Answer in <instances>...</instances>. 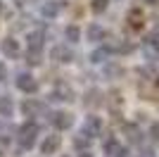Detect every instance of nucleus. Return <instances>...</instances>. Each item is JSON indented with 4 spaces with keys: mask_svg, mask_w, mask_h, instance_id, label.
Segmentation results:
<instances>
[{
    "mask_svg": "<svg viewBox=\"0 0 159 157\" xmlns=\"http://www.w3.org/2000/svg\"><path fill=\"white\" fill-rule=\"evenodd\" d=\"M124 133L128 136V140L133 145H143V140H145V136H143V131H140L138 124H124Z\"/></svg>",
    "mask_w": 159,
    "mask_h": 157,
    "instance_id": "1a4fd4ad",
    "label": "nucleus"
},
{
    "mask_svg": "<svg viewBox=\"0 0 159 157\" xmlns=\"http://www.w3.org/2000/svg\"><path fill=\"white\" fill-rule=\"evenodd\" d=\"M116 148H119V140H116L114 136H107V138H105V143H102V150H105V155L112 157Z\"/></svg>",
    "mask_w": 159,
    "mask_h": 157,
    "instance_id": "412c9836",
    "label": "nucleus"
},
{
    "mask_svg": "<svg viewBox=\"0 0 159 157\" xmlns=\"http://www.w3.org/2000/svg\"><path fill=\"white\" fill-rule=\"evenodd\" d=\"M0 131H7V124L5 121H0ZM10 140V136H2V143H7Z\"/></svg>",
    "mask_w": 159,
    "mask_h": 157,
    "instance_id": "bb28decb",
    "label": "nucleus"
},
{
    "mask_svg": "<svg viewBox=\"0 0 159 157\" xmlns=\"http://www.w3.org/2000/svg\"><path fill=\"white\" fill-rule=\"evenodd\" d=\"M128 26L135 29V31L143 29V12H140V10H131V12H128Z\"/></svg>",
    "mask_w": 159,
    "mask_h": 157,
    "instance_id": "6ab92c4d",
    "label": "nucleus"
},
{
    "mask_svg": "<svg viewBox=\"0 0 159 157\" xmlns=\"http://www.w3.org/2000/svg\"><path fill=\"white\" fill-rule=\"evenodd\" d=\"M50 124L55 126L57 131H66L74 126V114L71 112H64V110H57L50 114Z\"/></svg>",
    "mask_w": 159,
    "mask_h": 157,
    "instance_id": "f03ea898",
    "label": "nucleus"
},
{
    "mask_svg": "<svg viewBox=\"0 0 159 157\" xmlns=\"http://www.w3.org/2000/svg\"><path fill=\"white\" fill-rule=\"evenodd\" d=\"M50 100H74V91L69 88V86L60 83L52 93H50Z\"/></svg>",
    "mask_w": 159,
    "mask_h": 157,
    "instance_id": "f8f14e48",
    "label": "nucleus"
},
{
    "mask_svg": "<svg viewBox=\"0 0 159 157\" xmlns=\"http://www.w3.org/2000/svg\"><path fill=\"white\" fill-rule=\"evenodd\" d=\"M64 38L69 40V43H79V40H81V29L76 24H69L64 29Z\"/></svg>",
    "mask_w": 159,
    "mask_h": 157,
    "instance_id": "a211bd4d",
    "label": "nucleus"
},
{
    "mask_svg": "<svg viewBox=\"0 0 159 157\" xmlns=\"http://www.w3.org/2000/svg\"><path fill=\"white\" fill-rule=\"evenodd\" d=\"M14 83H17V88L24 91V93H36V91H38V81H36L29 72L17 74V81H14Z\"/></svg>",
    "mask_w": 159,
    "mask_h": 157,
    "instance_id": "7ed1b4c3",
    "label": "nucleus"
},
{
    "mask_svg": "<svg viewBox=\"0 0 159 157\" xmlns=\"http://www.w3.org/2000/svg\"><path fill=\"white\" fill-rule=\"evenodd\" d=\"M109 55H112V52H109V48H107V43H105V45H100L98 50L90 52V62H93V64H100V62H105Z\"/></svg>",
    "mask_w": 159,
    "mask_h": 157,
    "instance_id": "2eb2a0df",
    "label": "nucleus"
},
{
    "mask_svg": "<svg viewBox=\"0 0 159 157\" xmlns=\"http://www.w3.org/2000/svg\"><path fill=\"white\" fill-rule=\"evenodd\" d=\"M0 157H2V148H0Z\"/></svg>",
    "mask_w": 159,
    "mask_h": 157,
    "instance_id": "c756f323",
    "label": "nucleus"
},
{
    "mask_svg": "<svg viewBox=\"0 0 159 157\" xmlns=\"http://www.w3.org/2000/svg\"><path fill=\"white\" fill-rule=\"evenodd\" d=\"M5 76H7V67L0 64V81H5Z\"/></svg>",
    "mask_w": 159,
    "mask_h": 157,
    "instance_id": "cd10ccee",
    "label": "nucleus"
},
{
    "mask_svg": "<svg viewBox=\"0 0 159 157\" xmlns=\"http://www.w3.org/2000/svg\"><path fill=\"white\" fill-rule=\"evenodd\" d=\"M74 50L69 45H55L52 48V59L55 62H62V64H69V62H74Z\"/></svg>",
    "mask_w": 159,
    "mask_h": 157,
    "instance_id": "423d86ee",
    "label": "nucleus"
},
{
    "mask_svg": "<svg viewBox=\"0 0 159 157\" xmlns=\"http://www.w3.org/2000/svg\"><path fill=\"white\" fill-rule=\"evenodd\" d=\"M26 40H29V48H31V50H43V40H45V33H43V31H31Z\"/></svg>",
    "mask_w": 159,
    "mask_h": 157,
    "instance_id": "4468645a",
    "label": "nucleus"
},
{
    "mask_svg": "<svg viewBox=\"0 0 159 157\" xmlns=\"http://www.w3.org/2000/svg\"><path fill=\"white\" fill-rule=\"evenodd\" d=\"M17 136H19V145H21V148H24V150H31L33 145H36V136H38V124H36L33 119L24 121V124L19 126V131H17Z\"/></svg>",
    "mask_w": 159,
    "mask_h": 157,
    "instance_id": "f257e3e1",
    "label": "nucleus"
},
{
    "mask_svg": "<svg viewBox=\"0 0 159 157\" xmlns=\"http://www.w3.org/2000/svg\"><path fill=\"white\" fill-rule=\"evenodd\" d=\"M107 7H109V0H90V10L95 14H102Z\"/></svg>",
    "mask_w": 159,
    "mask_h": 157,
    "instance_id": "4be33fe9",
    "label": "nucleus"
},
{
    "mask_svg": "<svg viewBox=\"0 0 159 157\" xmlns=\"http://www.w3.org/2000/svg\"><path fill=\"white\" fill-rule=\"evenodd\" d=\"M12 112H14V102H12V98L10 95H2L0 98V117H12Z\"/></svg>",
    "mask_w": 159,
    "mask_h": 157,
    "instance_id": "dca6fc26",
    "label": "nucleus"
},
{
    "mask_svg": "<svg viewBox=\"0 0 159 157\" xmlns=\"http://www.w3.org/2000/svg\"><path fill=\"white\" fill-rule=\"evenodd\" d=\"M150 138H152V143H159V121L150 124Z\"/></svg>",
    "mask_w": 159,
    "mask_h": 157,
    "instance_id": "393cba45",
    "label": "nucleus"
},
{
    "mask_svg": "<svg viewBox=\"0 0 159 157\" xmlns=\"http://www.w3.org/2000/svg\"><path fill=\"white\" fill-rule=\"evenodd\" d=\"M107 38H109V31H107L105 26H100V24L88 26V40H93V43H105Z\"/></svg>",
    "mask_w": 159,
    "mask_h": 157,
    "instance_id": "6e6552de",
    "label": "nucleus"
},
{
    "mask_svg": "<svg viewBox=\"0 0 159 157\" xmlns=\"http://www.w3.org/2000/svg\"><path fill=\"white\" fill-rule=\"evenodd\" d=\"M83 102H86V107H100V105H102V91H98V88H90V91L86 93Z\"/></svg>",
    "mask_w": 159,
    "mask_h": 157,
    "instance_id": "ddd939ff",
    "label": "nucleus"
},
{
    "mask_svg": "<svg viewBox=\"0 0 159 157\" xmlns=\"http://www.w3.org/2000/svg\"><path fill=\"white\" fill-rule=\"evenodd\" d=\"M0 52H2L5 57H10V59L19 57V52H21L19 40H14V38H2V40H0Z\"/></svg>",
    "mask_w": 159,
    "mask_h": 157,
    "instance_id": "39448f33",
    "label": "nucleus"
},
{
    "mask_svg": "<svg viewBox=\"0 0 159 157\" xmlns=\"http://www.w3.org/2000/svg\"><path fill=\"white\" fill-rule=\"evenodd\" d=\"M157 48H159V29H154L152 33L145 36V50H147V55H150V52H154Z\"/></svg>",
    "mask_w": 159,
    "mask_h": 157,
    "instance_id": "f3484780",
    "label": "nucleus"
},
{
    "mask_svg": "<svg viewBox=\"0 0 159 157\" xmlns=\"http://www.w3.org/2000/svg\"><path fill=\"white\" fill-rule=\"evenodd\" d=\"M81 131H83L86 136H90V138L100 136V133H102V119L95 117V114L86 117V121H83V129H81Z\"/></svg>",
    "mask_w": 159,
    "mask_h": 157,
    "instance_id": "20e7f679",
    "label": "nucleus"
},
{
    "mask_svg": "<svg viewBox=\"0 0 159 157\" xmlns=\"http://www.w3.org/2000/svg\"><path fill=\"white\" fill-rule=\"evenodd\" d=\"M26 62L29 64H40V50H31V48H29V52H26Z\"/></svg>",
    "mask_w": 159,
    "mask_h": 157,
    "instance_id": "b1692460",
    "label": "nucleus"
},
{
    "mask_svg": "<svg viewBox=\"0 0 159 157\" xmlns=\"http://www.w3.org/2000/svg\"><path fill=\"white\" fill-rule=\"evenodd\" d=\"M60 136L57 133H50V136H45V140L40 143V152L43 155H52V152H57V148H60Z\"/></svg>",
    "mask_w": 159,
    "mask_h": 157,
    "instance_id": "9d476101",
    "label": "nucleus"
},
{
    "mask_svg": "<svg viewBox=\"0 0 159 157\" xmlns=\"http://www.w3.org/2000/svg\"><path fill=\"white\" fill-rule=\"evenodd\" d=\"M112 157H128V148H126V145H121V143H119V148L114 150V155H112Z\"/></svg>",
    "mask_w": 159,
    "mask_h": 157,
    "instance_id": "a878e982",
    "label": "nucleus"
},
{
    "mask_svg": "<svg viewBox=\"0 0 159 157\" xmlns=\"http://www.w3.org/2000/svg\"><path fill=\"white\" fill-rule=\"evenodd\" d=\"M21 112H24V117H36L38 112H43V102H38V100H24L21 102Z\"/></svg>",
    "mask_w": 159,
    "mask_h": 157,
    "instance_id": "9b49d317",
    "label": "nucleus"
},
{
    "mask_svg": "<svg viewBox=\"0 0 159 157\" xmlns=\"http://www.w3.org/2000/svg\"><path fill=\"white\" fill-rule=\"evenodd\" d=\"M62 10H64V2H62V0H48V2H43V5H40V14H43V17H48V19L57 17Z\"/></svg>",
    "mask_w": 159,
    "mask_h": 157,
    "instance_id": "0eeeda50",
    "label": "nucleus"
},
{
    "mask_svg": "<svg viewBox=\"0 0 159 157\" xmlns=\"http://www.w3.org/2000/svg\"><path fill=\"white\" fill-rule=\"evenodd\" d=\"M60 157H69V155H60Z\"/></svg>",
    "mask_w": 159,
    "mask_h": 157,
    "instance_id": "7c9ffc66",
    "label": "nucleus"
},
{
    "mask_svg": "<svg viewBox=\"0 0 159 157\" xmlns=\"http://www.w3.org/2000/svg\"><path fill=\"white\" fill-rule=\"evenodd\" d=\"M90 140H93V138L86 136V133L81 131L79 136H74V148H76V150H88V148H90Z\"/></svg>",
    "mask_w": 159,
    "mask_h": 157,
    "instance_id": "aec40b11",
    "label": "nucleus"
},
{
    "mask_svg": "<svg viewBox=\"0 0 159 157\" xmlns=\"http://www.w3.org/2000/svg\"><path fill=\"white\" fill-rule=\"evenodd\" d=\"M105 74L107 76H121V74H124V67L116 64V62H109V64L105 67Z\"/></svg>",
    "mask_w": 159,
    "mask_h": 157,
    "instance_id": "5701e85b",
    "label": "nucleus"
},
{
    "mask_svg": "<svg viewBox=\"0 0 159 157\" xmlns=\"http://www.w3.org/2000/svg\"><path fill=\"white\" fill-rule=\"evenodd\" d=\"M143 2H147V5H159V0H143Z\"/></svg>",
    "mask_w": 159,
    "mask_h": 157,
    "instance_id": "c85d7f7f",
    "label": "nucleus"
}]
</instances>
